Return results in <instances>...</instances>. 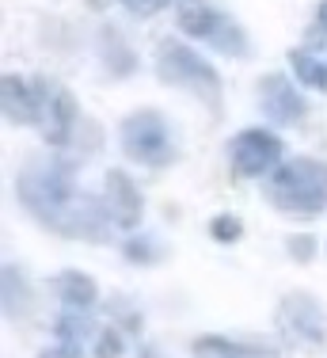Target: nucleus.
I'll return each mask as SVG.
<instances>
[{"label":"nucleus","mask_w":327,"mask_h":358,"mask_svg":"<svg viewBox=\"0 0 327 358\" xmlns=\"http://www.w3.org/2000/svg\"><path fill=\"white\" fill-rule=\"evenodd\" d=\"M103 202H107L110 217L118 229H137L145 214V199L133 187V179H126V172H107V187H103Z\"/></svg>","instance_id":"9d476101"},{"label":"nucleus","mask_w":327,"mask_h":358,"mask_svg":"<svg viewBox=\"0 0 327 358\" xmlns=\"http://www.w3.org/2000/svg\"><path fill=\"white\" fill-rule=\"evenodd\" d=\"M54 294L61 297L65 309L73 313H92V305L99 301V289L92 282L88 275H80V271H65V275L54 278Z\"/></svg>","instance_id":"ddd939ff"},{"label":"nucleus","mask_w":327,"mask_h":358,"mask_svg":"<svg viewBox=\"0 0 327 358\" xmlns=\"http://www.w3.org/2000/svg\"><path fill=\"white\" fill-rule=\"evenodd\" d=\"M282 152L286 145L274 138L270 130L263 126H252V130H240L236 138L228 141V160H232V172L244 176V179H259L266 172L282 164Z\"/></svg>","instance_id":"0eeeda50"},{"label":"nucleus","mask_w":327,"mask_h":358,"mask_svg":"<svg viewBox=\"0 0 327 358\" xmlns=\"http://www.w3.org/2000/svg\"><path fill=\"white\" fill-rule=\"evenodd\" d=\"M73 122H76V103L65 88H46V99H42V115H38V130L46 145H65L73 138Z\"/></svg>","instance_id":"9b49d317"},{"label":"nucleus","mask_w":327,"mask_h":358,"mask_svg":"<svg viewBox=\"0 0 327 358\" xmlns=\"http://www.w3.org/2000/svg\"><path fill=\"white\" fill-rule=\"evenodd\" d=\"M122 4L137 15H152V12H160L164 4H171V0H122Z\"/></svg>","instance_id":"412c9836"},{"label":"nucleus","mask_w":327,"mask_h":358,"mask_svg":"<svg viewBox=\"0 0 327 358\" xmlns=\"http://www.w3.org/2000/svg\"><path fill=\"white\" fill-rule=\"evenodd\" d=\"M46 80H27V76L12 73L0 80V107H4V118L15 126H38L42 115V99H46Z\"/></svg>","instance_id":"6e6552de"},{"label":"nucleus","mask_w":327,"mask_h":358,"mask_svg":"<svg viewBox=\"0 0 327 358\" xmlns=\"http://www.w3.org/2000/svg\"><path fill=\"white\" fill-rule=\"evenodd\" d=\"M210 233H213V241H221V244H236L240 233H244V225H240L232 214H221V217L210 221Z\"/></svg>","instance_id":"2eb2a0df"},{"label":"nucleus","mask_w":327,"mask_h":358,"mask_svg":"<svg viewBox=\"0 0 327 358\" xmlns=\"http://www.w3.org/2000/svg\"><path fill=\"white\" fill-rule=\"evenodd\" d=\"M157 73H160V80L194 92V96L205 99V103H217V99H221V76H217V69H213L202 54H194L191 46H183V42H175V38L160 42Z\"/></svg>","instance_id":"20e7f679"},{"label":"nucleus","mask_w":327,"mask_h":358,"mask_svg":"<svg viewBox=\"0 0 327 358\" xmlns=\"http://www.w3.org/2000/svg\"><path fill=\"white\" fill-rule=\"evenodd\" d=\"M289 62H293V73H297V80L305 84V88L327 92V62L312 57L308 50H293V54H289Z\"/></svg>","instance_id":"4468645a"},{"label":"nucleus","mask_w":327,"mask_h":358,"mask_svg":"<svg viewBox=\"0 0 327 358\" xmlns=\"http://www.w3.org/2000/svg\"><path fill=\"white\" fill-rule=\"evenodd\" d=\"M266 199L282 217L308 221L327 210V164L312 157H293L282 160L270 172L266 183Z\"/></svg>","instance_id":"f03ea898"},{"label":"nucleus","mask_w":327,"mask_h":358,"mask_svg":"<svg viewBox=\"0 0 327 358\" xmlns=\"http://www.w3.org/2000/svg\"><path fill=\"white\" fill-rule=\"evenodd\" d=\"M126 259H133V263H149V259H157L160 248H157V241H149V236H137V241H130L122 248Z\"/></svg>","instance_id":"f3484780"},{"label":"nucleus","mask_w":327,"mask_h":358,"mask_svg":"<svg viewBox=\"0 0 327 358\" xmlns=\"http://www.w3.org/2000/svg\"><path fill=\"white\" fill-rule=\"evenodd\" d=\"M191 355L194 358H274L270 347L240 343V339H228V336H202V339H194Z\"/></svg>","instance_id":"f8f14e48"},{"label":"nucleus","mask_w":327,"mask_h":358,"mask_svg":"<svg viewBox=\"0 0 327 358\" xmlns=\"http://www.w3.org/2000/svg\"><path fill=\"white\" fill-rule=\"evenodd\" d=\"M179 27H183V35L205 42L210 50H217L225 57L247 54V35L240 31V23L221 8H213L210 0H179Z\"/></svg>","instance_id":"7ed1b4c3"},{"label":"nucleus","mask_w":327,"mask_h":358,"mask_svg":"<svg viewBox=\"0 0 327 358\" xmlns=\"http://www.w3.org/2000/svg\"><path fill=\"white\" fill-rule=\"evenodd\" d=\"M4 309L20 313V271H8L4 267Z\"/></svg>","instance_id":"6ab92c4d"},{"label":"nucleus","mask_w":327,"mask_h":358,"mask_svg":"<svg viewBox=\"0 0 327 358\" xmlns=\"http://www.w3.org/2000/svg\"><path fill=\"white\" fill-rule=\"evenodd\" d=\"M15 194H20V202L27 206V214H34L42 225L54 229V233H65L76 202L84 199V194L76 191L73 168H68L65 160H31L20 172Z\"/></svg>","instance_id":"f257e3e1"},{"label":"nucleus","mask_w":327,"mask_h":358,"mask_svg":"<svg viewBox=\"0 0 327 358\" xmlns=\"http://www.w3.org/2000/svg\"><path fill=\"white\" fill-rule=\"evenodd\" d=\"M259 107H263V115L270 118V122H278V126H293L305 118V96L293 88V80L289 76H282V73H266L263 80H259Z\"/></svg>","instance_id":"1a4fd4ad"},{"label":"nucleus","mask_w":327,"mask_h":358,"mask_svg":"<svg viewBox=\"0 0 327 358\" xmlns=\"http://www.w3.org/2000/svg\"><path fill=\"white\" fill-rule=\"evenodd\" d=\"M278 331L286 336V343H293L297 351H324L327 343V313L312 294H286L278 301Z\"/></svg>","instance_id":"423d86ee"},{"label":"nucleus","mask_w":327,"mask_h":358,"mask_svg":"<svg viewBox=\"0 0 327 358\" xmlns=\"http://www.w3.org/2000/svg\"><path fill=\"white\" fill-rule=\"evenodd\" d=\"M38 358H80V343H76V339H57V343L46 347Z\"/></svg>","instance_id":"aec40b11"},{"label":"nucleus","mask_w":327,"mask_h":358,"mask_svg":"<svg viewBox=\"0 0 327 358\" xmlns=\"http://www.w3.org/2000/svg\"><path fill=\"white\" fill-rule=\"evenodd\" d=\"M293 255H297V259H308V255H316V241H308V236H297V241H293Z\"/></svg>","instance_id":"4be33fe9"},{"label":"nucleus","mask_w":327,"mask_h":358,"mask_svg":"<svg viewBox=\"0 0 327 358\" xmlns=\"http://www.w3.org/2000/svg\"><path fill=\"white\" fill-rule=\"evenodd\" d=\"M122 351H126V339L118 336L115 328L99 331V343H96V358H118Z\"/></svg>","instance_id":"a211bd4d"},{"label":"nucleus","mask_w":327,"mask_h":358,"mask_svg":"<svg viewBox=\"0 0 327 358\" xmlns=\"http://www.w3.org/2000/svg\"><path fill=\"white\" fill-rule=\"evenodd\" d=\"M308 46L327 50V0L316 4V15H312V23H308Z\"/></svg>","instance_id":"dca6fc26"},{"label":"nucleus","mask_w":327,"mask_h":358,"mask_svg":"<svg viewBox=\"0 0 327 358\" xmlns=\"http://www.w3.org/2000/svg\"><path fill=\"white\" fill-rule=\"evenodd\" d=\"M118 138H122L126 157L145 164V168H164L175 160V138L168 130V118L157 115V110H137V115H130L122 122V130H118Z\"/></svg>","instance_id":"39448f33"}]
</instances>
